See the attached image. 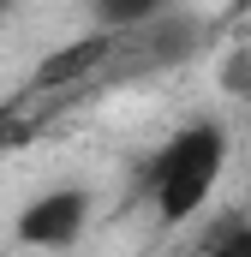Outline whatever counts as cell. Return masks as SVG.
Returning <instances> with one entry per match:
<instances>
[{
  "label": "cell",
  "mask_w": 251,
  "mask_h": 257,
  "mask_svg": "<svg viewBox=\"0 0 251 257\" xmlns=\"http://www.w3.org/2000/svg\"><path fill=\"white\" fill-rule=\"evenodd\" d=\"M221 162H227V126L221 120H186L138 174V192L162 227H186L191 215L209 203L215 180H221Z\"/></svg>",
  "instance_id": "6da1fadb"
},
{
  "label": "cell",
  "mask_w": 251,
  "mask_h": 257,
  "mask_svg": "<svg viewBox=\"0 0 251 257\" xmlns=\"http://www.w3.org/2000/svg\"><path fill=\"white\" fill-rule=\"evenodd\" d=\"M203 36H209L203 12H191L186 0H180V6H168L162 18H150V24L126 30L120 48H114V60H120V72H162V66L191 60V54L203 48Z\"/></svg>",
  "instance_id": "7a4b0ae2"
},
{
  "label": "cell",
  "mask_w": 251,
  "mask_h": 257,
  "mask_svg": "<svg viewBox=\"0 0 251 257\" xmlns=\"http://www.w3.org/2000/svg\"><path fill=\"white\" fill-rule=\"evenodd\" d=\"M90 209H96V203H90L84 186H54V192L30 197V203L18 209L12 239H18L24 251H66V245H78V239H84Z\"/></svg>",
  "instance_id": "3957f363"
},
{
  "label": "cell",
  "mask_w": 251,
  "mask_h": 257,
  "mask_svg": "<svg viewBox=\"0 0 251 257\" xmlns=\"http://www.w3.org/2000/svg\"><path fill=\"white\" fill-rule=\"evenodd\" d=\"M114 48H120V36L114 30H84L78 42H60V48H48L36 72H30V84L24 90H36V96H48V90H84L102 66H114Z\"/></svg>",
  "instance_id": "277c9868"
},
{
  "label": "cell",
  "mask_w": 251,
  "mask_h": 257,
  "mask_svg": "<svg viewBox=\"0 0 251 257\" xmlns=\"http://www.w3.org/2000/svg\"><path fill=\"white\" fill-rule=\"evenodd\" d=\"M168 6H180V0H90V18H96V30H138V24H150V18H162Z\"/></svg>",
  "instance_id": "5b68a950"
},
{
  "label": "cell",
  "mask_w": 251,
  "mask_h": 257,
  "mask_svg": "<svg viewBox=\"0 0 251 257\" xmlns=\"http://www.w3.org/2000/svg\"><path fill=\"white\" fill-rule=\"evenodd\" d=\"M203 251H215V257H251V221H221V227L203 239Z\"/></svg>",
  "instance_id": "8992f818"
},
{
  "label": "cell",
  "mask_w": 251,
  "mask_h": 257,
  "mask_svg": "<svg viewBox=\"0 0 251 257\" xmlns=\"http://www.w3.org/2000/svg\"><path fill=\"white\" fill-rule=\"evenodd\" d=\"M221 90L251 102V48H239V54H227V60H221Z\"/></svg>",
  "instance_id": "52a82bcc"
},
{
  "label": "cell",
  "mask_w": 251,
  "mask_h": 257,
  "mask_svg": "<svg viewBox=\"0 0 251 257\" xmlns=\"http://www.w3.org/2000/svg\"><path fill=\"white\" fill-rule=\"evenodd\" d=\"M12 12H18V0H0V18H12Z\"/></svg>",
  "instance_id": "ba28073f"
},
{
  "label": "cell",
  "mask_w": 251,
  "mask_h": 257,
  "mask_svg": "<svg viewBox=\"0 0 251 257\" xmlns=\"http://www.w3.org/2000/svg\"><path fill=\"white\" fill-rule=\"evenodd\" d=\"M197 257H215V251H197Z\"/></svg>",
  "instance_id": "9c48e42d"
},
{
  "label": "cell",
  "mask_w": 251,
  "mask_h": 257,
  "mask_svg": "<svg viewBox=\"0 0 251 257\" xmlns=\"http://www.w3.org/2000/svg\"><path fill=\"white\" fill-rule=\"evenodd\" d=\"M0 257H6V245H0Z\"/></svg>",
  "instance_id": "30bf717a"
}]
</instances>
